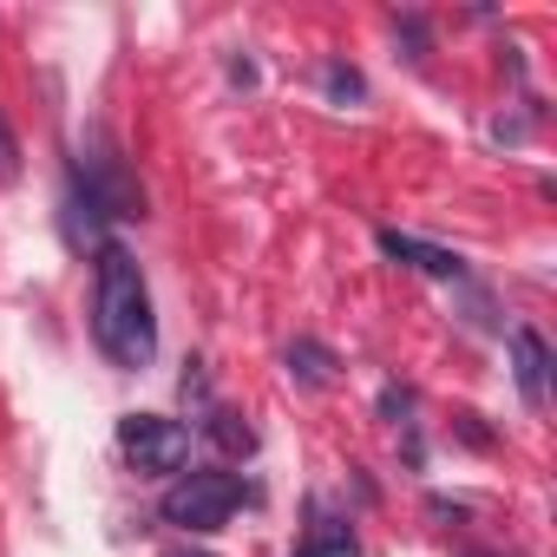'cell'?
Here are the masks:
<instances>
[{
    "label": "cell",
    "instance_id": "6da1fadb",
    "mask_svg": "<svg viewBox=\"0 0 557 557\" xmlns=\"http://www.w3.org/2000/svg\"><path fill=\"white\" fill-rule=\"evenodd\" d=\"M92 335L112 368H145L158 355V315L145 269L125 243H99V275H92Z\"/></svg>",
    "mask_w": 557,
    "mask_h": 557
},
{
    "label": "cell",
    "instance_id": "7a4b0ae2",
    "mask_svg": "<svg viewBox=\"0 0 557 557\" xmlns=\"http://www.w3.org/2000/svg\"><path fill=\"white\" fill-rule=\"evenodd\" d=\"M236 505H243V485L230 472H184L158 511H164V524H184V531H223Z\"/></svg>",
    "mask_w": 557,
    "mask_h": 557
},
{
    "label": "cell",
    "instance_id": "3957f363",
    "mask_svg": "<svg viewBox=\"0 0 557 557\" xmlns=\"http://www.w3.org/2000/svg\"><path fill=\"white\" fill-rule=\"evenodd\" d=\"M119 453L138 466V472H184V459H190V433L177 426V420H164V413H125L119 420Z\"/></svg>",
    "mask_w": 557,
    "mask_h": 557
},
{
    "label": "cell",
    "instance_id": "277c9868",
    "mask_svg": "<svg viewBox=\"0 0 557 557\" xmlns=\"http://www.w3.org/2000/svg\"><path fill=\"white\" fill-rule=\"evenodd\" d=\"M381 249H387L394 262L420 269V275H440V283H459V275H466L459 249H440V243H426V236H407V230H381Z\"/></svg>",
    "mask_w": 557,
    "mask_h": 557
},
{
    "label": "cell",
    "instance_id": "5b68a950",
    "mask_svg": "<svg viewBox=\"0 0 557 557\" xmlns=\"http://www.w3.org/2000/svg\"><path fill=\"white\" fill-rule=\"evenodd\" d=\"M511 368H518L524 407H544V394H550V348H544L537 329H518V335H511Z\"/></svg>",
    "mask_w": 557,
    "mask_h": 557
},
{
    "label": "cell",
    "instance_id": "8992f818",
    "mask_svg": "<svg viewBox=\"0 0 557 557\" xmlns=\"http://www.w3.org/2000/svg\"><path fill=\"white\" fill-rule=\"evenodd\" d=\"M289 381H302V387H335V355L322 348V342H289Z\"/></svg>",
    "mask_w": 557,
    "mask_h": 557
},
{
    "label": "cell",
    "instance_id": "52a82bcc",
    "mask_svg": "<svg viewBox=\"0 0 557 557\" xmlns=\"http://www.w3.org/2000/svg\"><path fill=\"white\" fill-rule=\"evenodd\" d=\"M203 433H210V446L230 453V459H249V453H256V426H249L243 413H230V407H216V413L203 420Z\"/></svg>",
    "mask_w": 557,
    "mask_h": 557
},
{
    "label": "cell",
    "instance_id": "ba28073f",
    "mask_svg": "<svg viewBox=\"0 0 557 557\" xmlns=\"http://www.w3.org/2000/svg\"><path fill=\"white\" fill-rule=\"evenodd\" d=\"M296 557H361V550H355V531H348V524L322 518V524L302 537V550H296Z\"/></svg>",
    "mask_w": 557,
    "mask_h": 557
},
{
    "label": "cell",
    "instance_id": "9c48e42d",
    "mask_svg": "<svg viewBox=\"0 0 557 557\" xmlns=\"http://www.w3.org/2000/svg\"><path fill=\"white\" fill-rule=\"evenodd\" d=\"M322 86H329V92H335V99H342V106H355V99H361V92H368V86H361V73H355V66H322Z\"/></svg>",
    "mask_w": 557,
    "mask_h": 557
},
{
    "label": "cell",
    "instance_id": "30bf717a",
    "mask_svg": "<svg viewBox=\"0 0 557 557\" xmlns=\"http://www.w3.org/2000/svg\"><path fill=\"white\" fill-rule=\"evenodd\" d=\"M21 177V138L8 125V112H0V184H14Z\"/></svg>",
    "mask_w": 557,
    "mask_h": 557
},
{
    "label": "cell",
    "instance_id": "8fae6325",
    "mask_svg": "<svg viewBox=\"0 0 557 557\" xmlns=\"http://www.w3.org/2000/svg\"><path fill=\"white\" fill-rule=\"evenodd\" d=\"M381 413H387L394 426H407V413H413V394H407V387H381Z\"/></svg>",
    "mask_w": 557,
    "mask_h": 557
},
{
    "label": "cell",
    "instance_id": "7c38bea8",
    "mask_svg": "<svg viewBox=\"0 0 557 557\" xmlns=\"http://www.w3.org/2000/svg\"><path fill=\"white\" fill-rule=\"evenodd\" d=\"M400 34H407V47H413V60H420V53H426V27L407 14V21H400Z\"/></svg>",
    "mask_w": 557,
    "mask_h": 557
},
{
    "label": "cell",
    "instance_id": "4fadbf2b",
    "mask_svg": "<svg viewBox=\"0 0 557 557\" xmlns=\"http://www.w3.org/2000/svg\"><path fill=\"white\" fill-rule=\"evenodd\" d=\"M171 557H210V550H171Z\"/></svg>",
    "mask_w": 557,
    "mask_h": 557
}]
</instances>
